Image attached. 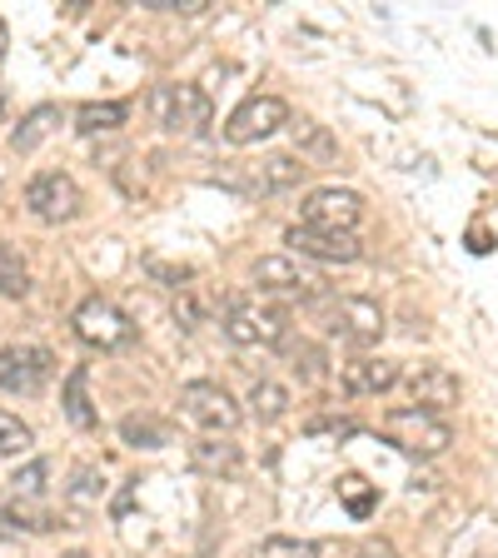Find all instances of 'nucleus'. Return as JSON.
Instances as JSON below:
<instances>
[{"mask_svg":"<svg viewBox=\"0 0 498 558\" xmlns=\"http://www.w3.org/2000/svg\"><path fill=\"white\" fill-rule=\"evenodd\" d=\"M224 335L244 349H275L284 344L290 325H284V310L259 304V294H230L224 300Z\"/></svg>","mask_w":498,"mask_h":558,"instance_id":"obj_1","label":"nucleus"},{"mask_svg":"<svg viewBox=\"0 0 498 558\" xmlns=\"http://www.w3.org/2000/svg\"><path fill=\"white\" fill-rule=\"evenodd\" d=\"M150 110H155V125L170 130V135H205L215 110H209V95L199 85H155L150 90Z\"/></svg>","mask_w":498,"mask_h":558,"instance_id":"obj_2","label":"nucleus"},{"mask_svg":"<svg viewBox=\"0 0 498 558\" xmlns=\"http://www.w3.org/2000/svg\"><path fill=\"white\" fill-rule=\"evenodd\" d=\"M384 434H389V444H394V449L418 453V459H439V453L453 444L449 424H444L439 414H424V409H414V404L389 409V414H384Z\"/></svg>","mask_w":498,"mask_h":558,"instance_id":"obj_3","label":"nucleus"},{"mask_svg":"<svg viewBox=\"0 0 498 558\" xmlns=\"http://www.w3.org/2000/svg\"><path fill=\"white\" fill-rule=\"evenodd\" d=\"M319 314H325V329L335 339H344V344H379V335L389 325H384V310L374 300H364V294H325L319 300Z\"/></svg>","mask_w":498,"mask_h":558,"instance_id":"obj_4","label":"nucleus"},{"mask_svg":"<svg viewBox=\"0 0 498 558\" xmlns=\"http://www.w3.org/2000/svg\"><path fill=\"white\" fill-rule=\"evenodd\" d=\"M70 329H75V339H81V344L105 349V354H110V349L135 344V325H130V319L110 300H100V294H95V300H85L81 310L70 314Z\"/></svg>","mask_w":498,"mask_h":558,"instance_id":"obj_5","label":"nucleus"},{"mask_svg":"<svg viewBox=\"0 0 498 558\" xmlns=\"http://www.w3.org/2000/svg\"><path fill=\"white\" fill-rule=\"evenodd\" d=\"M180 404H185V414L195 418L205 434H234L240 429V404L230 399V389L215 379H195L180 389Z\"/></svg>","mask_w":498,"mask_h":558,"instance_id":"obj_6","label":"nucleus"},{"mask_svg":"<svg viewBox=\"0 0 498 558\" xmlns=\"http://www.w3.org/2000/svg\"><path fill=\"white\" fill-rule=\"evenodd\" d=\"M25 209L46 225L75 220V215H81V185H75L65 170H40L31 185H25Z\"/></svg>","mask_w":498,"mask_h":558,"instance_id":"obj_7","label":"nucleus"},{"mask_svg":"<svg viewBox=\"0 0 498 558\" xmlns=\"http://www.w3.org/2000/svg\"><path fill=\"white\" fill-rule=\"evenodd\" d=\"M284 125H290V105L279 100V95H250V100L224 120V140H230V145H259V140H269Z\"/></svg>","mask_w":498,"mask_h":558,"instance_id":"obj_8","label":"nucleus"},{"mask_svg":"<svg viewBox=\"0 0 498 558\" xmlns=\"http://www.w3.org/2000/svg\"><path fill=\"white\" fill-rule=\"evenodd\" d=\"M56 374V354L46 344H11L0 354V389L5 395H40Z\"/></svg>","mask_w":498,"mask_h":558,"instance_id":"obj_9","label":"nucleus"},{"mask_svg":"<svg viewBox=\"0 0 498 558\" xmlns=\"http://www.w3.org/2000/svg\"><path fill=\"white\" fill-rule=\"evenodd\" d=\"M284 244H290L300 259H319V265H354V259L364 255L360 234H349V230H309V225H290Z\"/></svg>","mask_w":498,"mask_h":558,"instance_id":"obj_10","label":"nucleus"},{"mask_svg":"<svg viewBox=\"0 0 498 558\" xmlns=\"http://www.w3.org/2000/svg\"><path fill=\"white\" fill-rule=\"evenodd\" d=\"M300 215H304L309 230H349L354 234V225H360V215H364V199L354 195V190H339V185L309 190L304 205H300Z\"/></svg>","mask_w":498,"mask_h":558,"instance_id":"obj_11","label":"nucleus"},{"mask_svg":"<svg viewBox=\"0 0 498 558\" xmlns=\"http://www.w3.org/2000/svg\"><path fill=\"white\" fill-rule=\"evenodd\" d=\"M255 284L265 294H300V300H325L319 279L309 269H300L290 255H259L255 259Z\"/></svg>","mask_w":498,"mask_h":558,"instance_id":"obj_12","label":"nucleus"},{"mask_svg":"<svg viewBox=\"0 0 498 558\" xmlns=\"http://www.w3.org/2000/svg\"><path fill=\"white\" fill-rule=\"evenodd\" d=\"M459 374L444 369V364H418V374L409 379V404L424 409V414H444V409L459 404Z\"/></svg>","mask_w":498,"mask_h":558,"instance_id":"obj_13","label":"nucleus"},{"mask_svg":"<svg viewBox=\"0 0 498 558\" xmlns=\"http://www.w3.org/2000/svg\"><path fill=\"white\" fill-rule=\"evenodd\" d=\"M399 384V364L384 354H360L344 364V389L349 395H389Z\"/></svg>","mask_w":498,"mask_h":558,"instance_id":"obj_14","label":"nucleus"},{"mask_svg":"<svg viewBox=\"0 0 498 558\" xmlns=\"http://www.w3.org/2000/svg\"><path fill=\"white\" fill-rule=\"evenodd\" d=\"M190 459L205 474H234L240 469V444H230V434H205V439L190 444Z\"/></svg>","mask_w":498,"mask_h":558,"instance_id":"obj_15","label":"nucleus"},{"mask_svg":"<svg viewBox=\"0 0 498 558\" xmlns=\"http://www.w3.org/2000/svg\"><path fill=\"white\" fill-rule=\"evenodd\" d=\"M85 384H90V369L75 364V369L65 374V389H60V409H65V418L75 424V429H95V424H100V418H95L90 395H85Z\"/></svg>","mask_w":498,"mask_h":558,"instance_id":"obj_16","label":"nucleus"},{"mask_svg":"<svg viewBox=\"0 0 498 558\" xmlns=\"http://www.w3.org/2000/svg\"><path fill=\"white\" fill-rule=\"evenodd\" d=\"M290 135H294V150H300V160H314V165L339 160V140L329 135L325 125H314V120H290Z\"/></svg>","mask_w":498,"mask_h":558,"instance_id":"obj_17","label":"nucleus"},{"mask_svg":"<svg viewBox=\"0 0 498 558\" xmlns=\"http://www.w3.org/2000/svg\"><path fill=\"white\" fill-rule=\"evenodd\" d=\"M56 125H60V105H35L31 116H21V125L11 130V150L31 155L35 145H40V140H46Z\"/></svg>","mask_w":498,"mask_h":558,"instance_id":"obj_18","label":"nucleus"},{"mask_svg":"<svg viewBox=\"0 0 498 558\" xmlns=\"http://www.w3.org/2000/svg\"><path fill=\"white\" fill-rule=\"evenodd\" d=\"M120 439H125L130 449H165V444H170V424L155 414H125L120 418Z\"/></svg>","mask_w":498,"mask_h":558,"instance_id":"obj_19","label":"nucleus"},{"mask_svg":"<svg viewBox=\"0 0 498 558\" xmlns=\"http://www.w3.org/2000/svg\"><path fill=\"white\" fill-rule=\"evenodd\" d=\"M125 116L130 110L120 100H90L75 110V130H81V135H110V130L125 125Z\"/></svg>","mask_w":498,"mask_h":558,"instance_id":"obj_20","label":"nucleus"},{"mask_svg":"<svg viewBox=\"0 0 498 558\" xmlns=\"http://www.w3.org/2000/svg\"><path fill=\"white\" fill-rule=\"evenodd\" d=\"M250 414H255L259 424H279V418L290 414V389L275 379H259L255 389H250Z\"/></svg>","mask_w":498,"mask_h":558,"instance_id":"obj_21","label":"nucleus"},{"mask_svg":"<svg viewBox=\"0 0 498 558\" xmlns=\"http://www.w3.org/2000/svg\"><path fill=\"white\" fill-rule=\"evenodd\" d=\"M304 174H309L304 160H294V155H269V160L259 165V190H300Z\"/></svg>","mask_w":498,"mask_h":558,"instance_id":"obj_22","label":"nucleus"},{"mask_svg":"<svg viewBox=\"0 0 498 558\" xmlns=\"http://www.w3.org/2000/svg\"><path fill=\"white\" fill-rule=\"evenodd\" d=\"M0 294H5V300H25V294H31V269H25L21 250L5 240H0Z\"/></svg>","mask_w":498,"mask_h":558,"instance_id":"obj_23","label":"nucleus"},{"mask_svg":"<svg viewBox=\"0 0 498 558\" xmlns=\"http://www.w3.org/2000/svg\"><path fill=\"white\" fill-rule=\"evenodd\" d=\"M339 499H344V509L354 513V519H369V513H374V488L364 484L360 474H344V478H339Z\"/></svg>","mask_w":498,"mask_h":558,"instance_id":"obj_24","label":"nucleus"},{"mask_svg":"<svg viewBox=\"0 0 498 558\" xmlns=\"http://www.w3.org/2000/svg\"><path fill=\"white\" fill-rule=\"evenodd\" d=\"M31 444H35L31 424H21L15 414H5V409H0V459H11V453H25Z\"/></svg>","mask_w":498,"mask_h":558,"instance_id":"obj_25","label":"nucleus"},{"mask_svg":"<svg viewBox=\"0 0 498 558\" xmlns=\"http://www.w3.org/2000/svg\"><path fill=\"white\" fill-rule=\"evenodd\" d=\"M255 558H319V544H309V538H284V534H275V538H265V544H259Z\"/></svg>","mask_w":498,"mask_h":558,"instance_id":"obj_26","label":"nucleus"},{"mask_svg":"<svg viewBox=\"0 0 498 558\" xmlns=\"http://www.w3.org/2000/svg\"><path fill=\"white\" fill-rule=\"evenodd\" d=\"M105 494V474L95 464H81L75 474H70V499L75 504H95Z\"/></svg>","mask_w":498,"mask_h":558,"instance_id":"obj_27","label":"nucleus"},{"mask_svg":"<svg viewBox=\"0 0 498 558\" xmlns=\"http://www.w3.org/2000/svg\"><path fill=\"white\" fill-rule=\"evenodd\" d=\"M46 478H50V459H31L25 469H15L11 474V488L21 494V499H35V494L46 488Z\"/></svg>","mask_w":498,"mask_h":558,"instance_id":"obj_28","label":"nucleus"},{"mask_svg":"<svg viewBox=\"0 0 498 558\" xmlns=\"http://www.w3.org/2000/svg\"><path fill=\"white\" fill-rule=\"evenodd\" d=\"M294 369H300L304 379H325V349L300 339V344H294Z\"/></svg>","mask_w":498,"mask_h":558,"instance_id":"obj_29","label":"nucleus"},{"mask_svg":"<svg viewBox=\"0 0 498 558\" xmlns=\"http://www.w3.org/2000/svg\"><path fill=\"white\" fill-rule=\"evenodd\" d=\"M145 269H150L155 279H165L170 290H185V279L195 275V269H190V265H165V259H150V265H145Z\"/></svg>","mask_w":498,"mask_h":558,"instance_id":"obj_30","label":"nucleus"},{"mask_svg":"<svg viewBox=\"0 0 498 558\" xmlns=\"http://www.w3.org/2000/svg\"><path fill=\"white\" fill-rule=\"evenodd\" d=\"M174 319H180V325H185V329H199V319H205V310H199V304L185 294V300H174Z\"/></svg>","mask_w":498,"mask_h":558,"instance_id":"obj_31","label":"nucleus"},{"mask_svg":"<svg viewBox=\"0 0 498 558\" xmlns=\"http://www.w3.org/2000/svg\"><path fill=\"white\" fill-rule=\"evenodd\" d=\"M360 558H399V548L389 544V538H369V544L360 548Z\"/></svg>","mask_w":498,"mask_h":558,"instance_id":"obj_32","label":"nucleus"},{"mask_svg":"<svg viewBox=\"0 0 498 558\" xmlns=\"http://www.w3.org/2000/svg\"><path fill=\"white\" fill-rule=\"evenodd\" d=\"M65 558H90V554H81V548H75V554H65Z\"/></svg>","mask_w":498,"mask_h":558,"instance_id":"obj_33","label":"nucleus"},{"mask_svg":"<svg viewBox=\"0 0 498 558\" xmlns=\"http://www.w3.org/2000/svg\"><path fill=\"white\" fill-rule=\"evenodd\" d=\"M0 56H5V35H0Z\"/></svg>","mask_w":498,"mask_h":558,"instance_id":"obj_34","label":"nucleus"}]
</instances>
